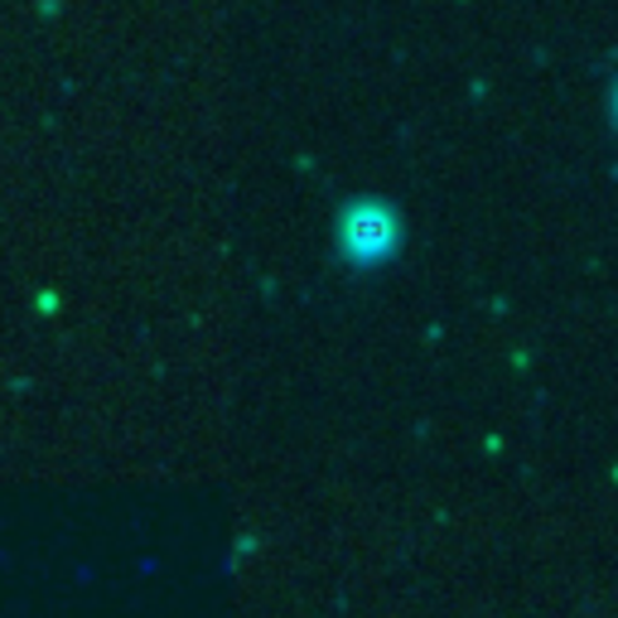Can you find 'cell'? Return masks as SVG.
I'll return each instance as SVG.
<instances>
[{"label": "cell", "mask_w": 618, "mask_h": 618, "mask_svg": "<svg viewBox=\"0 0 618 618\" xmlns=\"http://www.w3.org/2000/svg\"><path fill=\"white\" fill-rule=\"evenodd\" d=\"M348 247L363 256H383L391 247V218L383 208H358V213H348Z\"/></svg>", "instance_id": "6da1fadb"}]
</instances>
